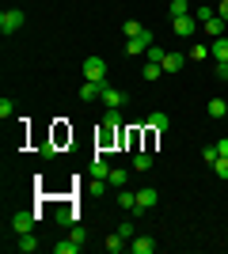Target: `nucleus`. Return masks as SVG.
Here are the masks:
<instances>
[{"label": "nucleus", "mask_w": 228, "mask_h": 254, "mask_svg": "<svg viewBox=\"0 0 228 254\" xmlns=\"http://www.w3.org/2000/svg\"><path fill=\"white\" fill-rule=\"evenodd\" d=\"M107 182H110V186H126V171H122V167H114Z\"/></svg>", "instance_id": "nucleus-27"}, {"label": "nucleus", "mask_w": 228, "mask_h": 254, "mask_svg": "<svg viewBox=\"0 0 228 254\" xmlns=\"http://www.w3.org/2000/svg\"><path fill=\"white\" fill-rule=\"evenodd\" d=\"M217 152H221V156H228V137H225V140L217 144Z\"/></svg>", "instance_id": "nucleus-33"}, {"label": "nucleus", "mask_w": 228, "mask_h": 254, "mask_svg": "<svg viewBox=\"0 0 228 254\" xmlns=\"http://www.w3.org/2000/svg\"><path fill=\"white\" fill-rule=\"evenodd\" d=\"M152 46V31H145L141 38H126V57H141V53H149Z\"/></svg>", "instance_id": "nucleus-6"}, {"label": "nucleus", "mask_w": 228, "mask_h": 254, "mask_svg": "<svg viewBox=\"0 0 228 254\" xmlns=\"http://www.w3.org/2000/svg\"><path fill=\"white\" fill-rule=\"evenodd\" d=\"M69 235H73V239H80V243H84V239H87V232H84V228H80V224H69Z\"/></svg>", "instance_id": "nucleus-30"}, {"label": "nucleus", "mask_w": 228, "mask_h": 254, "mask_svg": "<svg viewBox=\"0 0 228 254\" xmlns=\"http://www.w3.org/2000/svg\"><path fill=\"white\" fill-rule=\"evenodd\" d=\"M183 64H186V53H167L163 57V72H179Z\"/></svg>", "instance_id": "nucleus-13"}, {"label": "nucleus", "mask_w": 228, "mask_h": 254, "mask_svg": "<svg viewBox=\"0 0 228 254\" xmlns=\"http://www.w3.org/2000/svg\"><path fill=\"white\" fill-rule=\"evenodd\" d=\"M160 72H163V64H156V61H149V64H145V80H160Z\"/></svg>", "instance_id": "nucleus-23"}, {"label": "nucleus", "mask_w": 228, "mask_h": 254, "mask_svg": "<svg viewBox=\"0 0 228 254\" xmlns=\"http://www.w3.org/2000/svg\"><path fill=\"white\" fill-rule=\"evenodd\" d=\"M11 110H15V106H11V99H0V118H4V122L11 118Z\"/></svg>", "instance_id": "nucleus-29"}, {"label": "nucleus", "mask_w": 228, "mask_h": 254, "mask_svg": "<svg viewBox=\"0 0 228 254\" xmlns=\"http://www.w3.org/2000/svg\"><path fill=\"white\" fill-rule=\"evenodd\" d=\"M133 167H137V171H149L152 167V156H149V152H137V156H133Z\"/></svg>", "instance_id": "nucleus-25"}, {"label": "nucleus", "mask_w": 228, "mask_h": 254, "mask_svg": "<svg viewBox=\"0 0 228 254\" xmlns=\"http://www.w3.org/2000/svg\"><path fill=\"white\" fill-rule=\"evenodd\" d=\"M130 251L133 254H152V251H156V239H149V235H133V239H130Z\"/></svg>", "instance_id": "nucleus-9"}, {"label": "nucleus", "mask_w": 228, "mask_h": 254, "mask_svg": "<svg viewBox=\"0 0 228 254\" xmlns=\"http://www.w3.org/2000/svg\"><path fill=\"white\" fill-rule=\"evenodd\" d=\"M209 4H221V0H209Z\"/></svg>", "instance_id": "nucleus-34"}, {"label": "nucleus", "mask_w": 228, "mask_h": 254, "mask_svg": "<svg viewBox=\"0 0 228 254\" xmlns=\"http://www.w3.org/2000/svg\"><path fill=\"white\" fill-rule=\"evenodd\" d=\"M171 31L179 34V38H190V34L202 31V23H198L194 15H175V19H171Z\"/></svg>", "instance_id": "nucleus-4"}, {"label": "nucleus", "mask_w": 228, "mask_h": 254, "mask_svg": "<svg viewBox=\"0 0 228 254\" xmlns=\"http://www.w3.org/2000/svg\"><path fill=\"white\" fill-rule=\"evenodd\" d=\"M209 53H213V57H217V61H228V38H225V34H221L217 42L209 46Z\"/></svg>", "instance_id": "nucleus-17"}, {"label": "nucleus", "mask_w": 228, "mask_h": 254, "mask_svg": "<svg viewBox=\"0 0 228 254\" xmlns=\"http://www.w3.org/2000/svg\"><path fill=\"white\" fill-rule=\"evenodd\" d=\"M103 243H107V251H110V254H122V251H126V243H130V239H126V235H122V232H114V235H107Z\"/></svg>", "instance_id": "nucleus-12"}, {"label": "nucleus", "mask_w": 228, "mask_h": 254, "mask_svg": "<svg viewBox=\"0 0 228 254\" xmlns=\"http://www.w3.org/2000/svg\"><path fill=\"white\" fill-rule=\"evenodd\" d=\"M80 247H84V243H80V239H73V235H69L65 243H54V251H57V254H76V251H80Z\"/></svg>", "instance_id": "nucleus-18"}, {"label": "nucleus", "mask_w": 228, "mask_h": 254, "mask_svg": "<svg viewBox=\"0 0 228 254\" xmlns=\"http://www.w3.org/2000/svg\"><path fill=\"white\" fill-rule=\"evenodd\" d=\"M118 205H122V209H130V212H137V193L122 186V193H118Z\"/></svg>", "instance_id": "nucleus-14"}, {"label": "nucleus", "mask_w": 228, "mask_h": 254, "mask_svg": "<svg viewBox=\"0 0 228 254\" xmlns=\"http://www.w3.org/2000/svg\"><path fill=\"white\" fill-rule=\"evenodd\" d=\"M163 57H167V50H160V46L152 42V46H149V61H156V64H163Z\"/></svg>", "instance_id": "nucleus-26"}, {"label": "nucleus", "mask_w": 228, "mask_h": 254, "mask_svg": "<svg viewBox=\"0 0 228 254\" xmlns=\"http://www.w3.org/2000/svg\"><path fill=\"white\" fill-rule=\"evenodd\" d=\"M217 15H221V19L228 23V0H221V4H217Z\"/></svg>", "instance_id": "nucleus-32"}, {"label": "nucleus", "mask_w": 228, "mask_h": 254, "mask_svg": "<svg viewBox=\"0 0 228 254\" xmlns=\"http://www.w3.org/2000/svg\"><path fill=\"white\" fill-rule=\"evenodd\" d=\"M23 23H27V15H23L19 8H4V11H0V31H4V34H15Z\"/></svg>", "instance_id": "nucleus-2"}, {"label": "nucleus", "mask_w": 228, "mask_h": 254, "mask_svg": "<svg viewBox=\"0 0 228 254\" xmlns=\"http://www.w3.org/2000/svg\"><path fill=\"white\" fill-rule=\"evenodd\" d=\"M167 11H171V19H175V15H190V0H171Z\"/></svg>", "instance_id": "nucleus-21"}, {"label": "nucleus", "mask_w": 228, "mask_h": 254, "mask_svg": "<svg viewBox=\"0 0 228 254\" xmlns=\"http://www.w3.org/2000/svg\"><path fill=\"white\" fill-rule=\"evenodd\" d=\"M99 99H103V103H107V106H114V110H122V106H126V95H122L118 87H110V84H103V91H99Z\"/></svg>", "instance_id": "nucleus-7"}, {"label": "nucleus", "mask_w": 228, "mask_h": 254, "mask_svg": "<svg viewBox=\"0 0 228 254\" xmlns=\"http://www.w3.org/2000/svg\"><path fill=\"white\" fill-rule=\"evenodd\" d=\"M99 91H103V84H95V80H84V87H80V99H84V103H95Z\"/></svg>", "instance_id": "nucleus-11"}, {"label": "nucleus", "mask_w": 228, "mask_h": 254, "mask_svg": "<svg viewBox=\"0 0 228 254\" xmlns=\"http://www.w3.org/2000/svg\"><path fill=\"white\" fill-rule=\"evenodd\" d=\"M209 118H228V103L225 99H209Z\"/></svg>", "instance_id": "nucleus-20"}, {"label": "nucleus", "mask_w": 228, "mask_h": 254, "mask_svg": "<svg viewBox=\"0 0 228 254\" xmlns=\"http://www.w3.org/2000/svg\"><path fill=\"white\" fill-rule=\"evenodd\" d=\"M213 15H217V8H213V4H202V8H194V19L202 23V27H206V23L213 19Z\"/></svg>", "instance_id": "nucleus-19"}, {"label": "nucleus", "mask_w": 228, "mask_h": 254, "mask_svg": "<svg viewBox=\"0 0 228 254\" xmlns=\"http://www.w3.org/2000/svg\"><path fill=\"white\" fill-rule=\"evenodd\" d=\"M156 201H160V197H156V190H152V186L137 190V212H149V209H156Z\"/></svg>", "instance_id": "nucleus-8"}, {"label": "nucleus", "mask_w": 228, "mask_h": 254, "mask_svg": "<svg viewBox=\"0 0 228 254\" xmlns=\"http://www.w3.org/2000/svg\"><path fill=\"white\" fill-rule=\"evenodd\" d=\"M15 247H19V251H23V254H31V251H38V235H34V232H27V235H19V243H15Z\"/></svg>", "instance_id": "nucleus-16"}, {"label": "nucleus", "mask_w": 228, "mask_h": 254, "mask_svg": "<svg viewBox=\"0 0 228 254\" xmlns=\"http://www.w3.org/2000/svg\"><path fill=\"white\" fill-rule=\"evenodd\" d=\"M202 159H206L209 167H213V163H217V159H221V152H217V144H206V148H202Z\"/></svg>", "instance_id": "nucleus-24"}, {"label": "nucleus", "mask_w": 228, "mask_h": 254, "mask_svg": "<svg viewBox=\"0 0 228 254\" xmlns=\"http://www.w3.org/2000/svg\"><path fill=\"white\" fill-rule=\"evenodd\" d=\"M213 171H217V179H228V156H221L217 163H213Z\"/></svg>", "instance_id": "nucleus-28"}, {"label": "nucleus", "mask_w": 228, "mask_h": 254, "mask_svg": "<svg viewBox=\"0 0 228 254\" xmlns=\"http://www.w3.org/2000/svg\"><path fill=\"white\" fill-rule=\"evenodd\" d=\"M217 80H221V84L228 80V61H217Z\"/></svg>", "instance_id": "nucleus-31"}, {"label": "nucleus", "mask_w": 228, "mask_h": 254, "mask_svg": "<svg viewBox=\"0 0 228 254\" xmlns=\"http://www.w3.org/2000/svg\"><path fill=\"white\" fill-rule=\"evenodd\" d=\"M107 156H110V152H99V156L91 159V171H87V175H91V182H95L99 190H103V186H107V179H110V163H107Z\"/></svg>", "instance_id": "nucleus-1"}, {"label": "nucleus", "mask_w": 228, "mask_h": 254, "mask_svg": "<svg viewBox=\"0 0 228 254\" xmlns=\"http://www.w3.org/2000/svg\"><path fill=\"white\" fill-rule=\"evenodd\" d=\"M225 27H228V23L221 19V15H213V19H209L206 27H202V31H206V34H213V38H221V34H225Z\"/></svg>", "instance_id": "nucleus-15"}, {"label": "nucleus", "mask_w": 228, "mask_h": 254, "mask_svg": "<svg viewBox=\"0 0 228 254\" xmlns=\"http://www.w3.org/2000/svg\"><path fill=\"white\" fill-rule=\"evenodd\" d=\"M122 31H126V38H141V34H145V27H141L137 19H126V27H122Z\"/></svg>", "instance_id": "nucleus-22"}, {"label": "nucleus", "mask_w": 228, "mask_h": 254, "mask_svg": "<svg viewBox=\"0 0 228 254\" xmlns=\"http://www.w3.org/2000/svg\"><path fill=\"white\" fill-rule=\"evenodd\" d=\"M34 220H38V212H15V216H11V232L15 235L34 232Z\"/></svg>", "instance_id": "nucleus-5"}, {"label": "nucleus", "mask_w": 228, "mask_h": 254, "mask_svg": "<svg viewBox=\"0 0 228 254\" xmlns=\"http://www.w3.org/2000/svg\"><path fill=\"white\" fill-rule=\"evenodd\" d=\"M145 122H149V129H152V133H167V126H171V118L163 114V110H156V114H149V118H145Z\"/></svg>", "instance_id": "nucleus-10"}, {"label": "nucleus", "mask_w": 228, "mask_h": 254, "mask_svg": "<svg viewBox=\"0 0 228 254\" xmlns=\"http://www.w3.org/2000/svg\"><path fill=\"white\" fill-rule=\"evenodd\" d=\"M84 80L107 84V61H103V57H87V61H84Z\"/></svg>", "instance_id": "nucleus-3"}]
</instances>
